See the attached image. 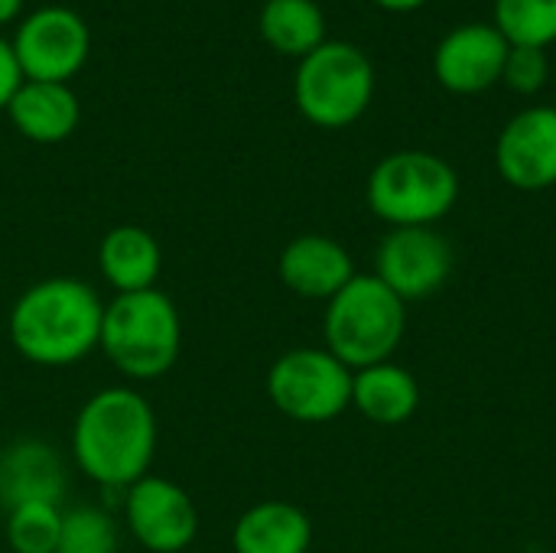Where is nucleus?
Listing matches in <instances>:
<instances>
[{
    "instance_id": "5701e85b",
    "label": "nucleus",
    "mask_w": 556,
    "mask_h": 553,
    "mask_svg": "<svg viewBox=\"0 0 556 553\" xmlns=\"http://www.w3.org/2000/svg\"><path fill=\"white\" fill-rule=\"evenodd\" d=\"M502 81L518 91V95H534L544 88L547 81V55L544 49H531V46H511L508 59H505V72Z\"/></svg>"
},
{
    "instance_id": "aec40b11",
    "label": "nucleus",
    "mask_w": 556,
    "mask_h": 553,
    "mask_svg": "<svg viewBox=\"0 0 556 553\" xmlns=\"http://www.w3.org/2000/svg\"><path fill=\"white\" fill-rule=\"evenodd\" d=\"M495 29L508 46L547 49L556 42V0H495Z\"/></svg>"
},
{
    "instance_id": "0eeeda50",
    "label": "nucleus",
    "mask_w": 556,
    "mask_h": 553,
    "mask_svg": "<svg viewBox=\"0 0 556 553\" xmlns=\"http://www.w3.org/2000/svg\"><path fill=\"white\" fill-rule=\"evenodd\" d=\"M352 375L329 349H293L270 365L267 394L296 424H329L352 407Z\"/></svg>"
},
{
    "instance_id": "9d476101",
    "label": "nucleus",
    "mask_w": 556,
    "mask_h": 553,
    "mask_svg": "<svg viewBox=\"0 0 556 553\" xmlns=\"http://www.w3.org/2000/svg\"><path fill=\"white\" fill-rule=\"evenodd\" d=\"M124 518L134 541L150 553L186 551L199 535V512L189 492L163 476H143L124 495Z\"/></svg>"
},
{
    "instance_id": "39448f33",
    "label": "nucleus",
    "mask_w": 556,
    "mask_h": 553,
    "mask_svg": "<svg viewBox=\"0 0 556 553\" xmlns=\"http://www.w3.org/2000/svg\"><path fill=\"white\" fill-rule=\"evenodd\" d=\"M368 209L391 228H433L459 199L456 169L427 150L384 156L368 176Z\"/></svg>"
},
{
    "instance_id": "a211bd4d",
    "label": "nucleus",
    "mask_w": 556,
    "mask_h": 553,
    "mask_svg": "<svg viewBox=\"0 0 556 553\" xmlns=\"http://www.w3.org/2000/svg\"><path fill=\"white\" fill-rule=\"evenodd\" d=\"M352 407L378 427H401L420 407V385L407 368L381 362L352 375Z\"/></svg>"
},
{
    "instance_id": "6ab92c4d",
    "label": "nucleus",
    "mask_w": 556,
    "mask_h": 553,
    "mask_svg": "<svg viewBox=\"0 0 556 553\" xmlns=\"http://www.w3.org/2000/svg\"><path fill=\"white\" fill-rule=\"evenodd\" d=\"M261 36L283 55H309L326 42V16L316 0H267Z\"/></svg>"
},
{
    "instance_id": "f3484780",
    "label": "nucleus",
    "mask_w": 556,
    "mask_h": 553,
    "mask_svg": "<svg viewBox=\"0 0 556 553\" xmlns=\"http://www.w3.org/2000/svg\"><path fill=\"white\" fill-rule=\"evenodd\" d=\"M98 271L117 293L153 290L163 271L160 241L140 225H117L98 244Z\"/></svg>"
},
{
    "instance_id": "412c9836",
    "label": "nucleus",
    "mask_w": 556,
    "mask_h": 553,
    "mask_svg": "<svg viewBox=\"0 0 556 553\" xmlns=\"http://www.w3.org/2000/svg\"><path fill=\"white\" fill-rule=\"evenodd\" d=\"M62 512L49 502H33L7 512V544L13 553H55Z\"/></svg>"
},
{
    "instance_id": "f8f14e48",
    "label": "nucleus",
    "mask_w": 556,
    "mask_h": 553,
    "mask_svg": "<svg viewBox=\"0 0 556 553\" xmlns=\"http://www.w3.org/2000/svg\"><path fill=\"white\" fill-rule=\"evenodd\" d=\"M508 39L495 23H466L446 33L433 52V75L453 95H479L502 81Z\"/></svg>"
},
{
    "instance_id": "6e6552de",
    "label": "nucleus",
    "mask_w": 556,
    "mask_h": 553,
    "mask_svg": "<svg viewBox=\"0 0 556 553\" xmlns=\"http://www.w3.org/2000/svg\"><path fill=\"white\" fill-rule=\"evenodd\" d=\"M23 78L29 81H68L88 59V26L68 7L33 10L10 42Z\"/></svg>"
},
{
    "instance_id": "20e7f679",
    "label": "nucleus",
    "mask_w": 556,
    "mask_h": 553,
    "mask_svg": "<svg viewBox=\"0 0 556 553\" xmlns=\"http://www.w3.org/2000/svg\"><path fill=\"white\" fill-rule=\"evenodd\" d=\"M407 332V303L375 274H355L329 303L323 319L326 349L352 372L391 362Z\"/></svg>"
},
{
    "instance_id": "4be33fe9",
    "label": "nucleus",
    "mask_w": 556,
    "mask_h": 553,
    "mask_svg": "<svg viewBox=\"0 0 556 553\" xmlns=\"http://www.w3.org/2000/svg\"><path fill=\"white\" fill-rule=\"evenodd\" d=\"M55 553H117V525L104 508L62 512V531Z\"/></svg>"
},
{
    "instance_id": "9b49d317",
    "label": "nucleus",
    "mask_w": 556,
    "mask_h": 553,
    "mask_svg": "<svg viewBox=\"0 0 556 553\" xmlns=\"http://www.w3.org/2000/svg\"><path fill=\"white\" fill-rule=\"evenodd\" d=\"M495 166L521 192L556 186V108L541 104L515 114L495 140Z\"/></svg>"
},
{
    "instance_id": "393cba45",
    "label": "nucleus",
    "mask_w": 556,
    "mask_h": 553,
    "mask_svg": "<svg viewBox=\"0 0 556 553\" xmlns=\"http://www.w3.org/2000/svg\"><path fill=\"white\" fill-rule=\"evenodd\" d=\"M378 7H384V10H394V13H407V10H417V7H424L427 0H375Z\"/></svg>"
},
{
    "instance_id": "2eb2a0df",
    "label": "nucleus",
    "mask_w": 556,
    "mask_h": 553,
    "mask_svg": "<svg viewBox=\"0 0 556 553\" xmlns=\"http://www.w3.org/2000/svg\"><path fill=\"white\" fill-rule=\"evenodd\" d=\"M13 127L33 143H59L78 127L81 108L65 81H29L16 88L7 104Z\"/></svg>"
},
{
    "instance_id": "f257e3e1",
    "label": "nucleus",
    "mask_w": 556,
    "mask_h": 553,
    "mask_svg": "<svg viewBox=\"0 0 556 553\" xmlns=\"http://www.w3.org/2000/svg\"><path fill=\"white\" fill-rule=\"evenodd\" d=\"M156 414L134 388L94 391L72 424V456L101 489H130L150 476L156 456Z\"/></svg>"
},
{
    "instance_id": "4468645a",
    "label": "nucleus",
    "mask_w": 556,
    "mask_h": 553,
    "mask_svg": "<svg viewBox=\"0 0 556 553\" xmlns=\"http://www.w3.org/2000/svg\"><path fill=\"white\" fill-rule=\"evenodd\" d=\"M280 280L303 300H332L352 277V254L329 235H300L293 238L277 261Z\"/></svg>"
},
{
    "instance_id": "ddd939ff",
    "label": "nucleus",
    "mask_w": 556,
    "mask_h": 553,
    "mask_svg": "<svg viewBox=\"0 0 556 553\" xmlns=\"http://www.w3.org/2000/svg\"><path fill=\"white\" fill-rule=\"evenodd\" d=\"M65 495V463L42 440H13L0 450V508L49 502L59 505Z\"/></svg>"
},
{
    "instance_id": "b1692460",
    "label": "nucleus",
    "mask_w": 556,
    "mask_h": 553,
    "mask_svg": "<svg viewBox=\"0 0 556 553\" xmlns=\"http://www.w3.org/2000/svg\"><path fill=\"white\" fill-rule=\"evenodd\" d=\"M20 85H23L20 62H16V55H13V46L0 36V111L10 104V98L16 95Z\"/></svg>"
},
{
    "instance_id": "dca6fc26",
    "label": "nucleus",
    "mask_w": 556,
    "mask_h": 553,
    "mask_svg": "<svg viewBox=\"0 0 556 553\" xmlns=\"http://www.w3.org/2000/svg\"><path fill=\"white\" fill-rule=\"evenodd\" d=\"M231 548L235 553H309L313 521L290 502H257L235 521Z\"/></svg>"
},
{
    "instance_id": "1a4fd4ad",
    "label": "nucleus",
    "mask_w": 556,
    "mask_h": 553,
    "mask_svg": "<svg viewBox=\"0 0 556 553\" xmlns=\"http://www.w3.org/2000/svg\"><path fill=\"white\" fill-rule=\"evenodd\" d=\"M375 277L404 303L427 300L453 277V248L437 228H391L375 254Z\"/></svg>"
},
{
    "instance_id": "f03ea898",
    "label": "nucleus",
    "mask_w": 556,
    "mask_h": 553,
    "mask_svg": "<svg viewBox=\"0 0 556 553\" xmlns=\"http://www.w3.org/2000/svg\"><path fill=\"white\" fill-rule=\"evenodd\" d=\"M104 303L75 277H49L20 293L10 310L13 349L42 368H65L88 359L101 342Z\"/></svg>"
},
{
    "instance_id": "a878e982",
    "label": "nucleus",
    "mask_w": 556,
    "mask_h": 553,
    "mask_svg": "<svg viewBox=\"0 0 556 553\" xmlns=\"http://www.w3.org/2000/svg\"><path fill=\"white\" fill-rule=\"evenodd\" d=\"M23 0H0V23H10L20 13Z\"/></svg>"
},
{
    "instance_id": "7ed1b4c3",
    "label": "nucleus",
    "mask_w": 556,
    "mask_h": 553,
    "mask_svg": "<svg viewBox=\"0 0 556 553\" xmlns=\"http://www.w3.org/2000/svg\"><path fill=\"white\" fill-rule=\"evenodd\" d=\"M98 349L130 381L163 378L182 352V316L156 287L117 293L104 306Z\"/></svg>"
},
{
    "instance_id": "423d86ee",
    "label": "nucleus",
    "mask_w": 556,
    "mask_h": 553,
    "mask_svg": "<svg viewBox=\"0 0 556 553\" xmlns=\"http://www.w3.org/2000/svg\"><path fill=\"white\" fill-rule=\"evenodd\" d=\"M300 114L316 127H349L355 124L375 95V68L362 49L352 42H323L300 59L293 81Z\"/></svg>"
}]
</instances>
